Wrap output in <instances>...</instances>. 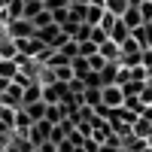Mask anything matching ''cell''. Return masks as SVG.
Listing matches in <instances>:
<instances>
[{
  "instance_id": "obj_16",
  "label": "cell",
  "mask_w": 152,
  "mask_h": 152,
  "mask_svg": "<svg viewBox=\"0 0 152 152\" xmlns=\"http://www.w3.org/2000/svg\"><path fill=\"white\" fill-rule=\"evenodd\" d=\"M28 116L34 119V122H43L46 119V100H40V104H28V107H21Z\"/></svg>"
},
{
  "instance_id": "obj_4",
  "label": "cell",
  "mask_w": 152,
  "mask_h": 152,
  "mask_svg": "<svg viewBox=\"0 0 152 152\" xmlns=\"http://www.w3.org/2000/svg\"><path fill=\"white\" fill-rule=\"evenodd\" d=\"M15 46H18V55L21 58H40L46 52V46L37 40V37H31V40H15Z\"/></svg>"
},
{
  "instance_id": "obj_32",
  "label": "cell",
  "mask_w": 152,
  "mask_h": 152,
  "mask_svg": "<svg viewBox=\"0 0 152 152\" xmlns=\"http://www.w3.org/2000/svg\"><path fill=\"white\" fill-rule=\"evenodd\" d=\"M119 152H128V149H119Z\"/></svg>"
},
{
  "instance_id": "obj_2",
  "label": "cell",
  "mask_w": 152,
  "mask_h": 152,
  "mask_svg": "<svg viewBox=\"0 0 152 152\" xmlns=\"http://www.w3.org/2000/svg\"><path fill=\"white\" fill-rule=\"evenodd\" d=\"M70 97V82H52V85H43V100L46 104H64Z\"/></svg>"
},
{
  "instance_id": "obj_10",
  "label": "cell",
  "mask_w": 152,
  "mask_h": 152,
  "mask_svg": "<svg viewBox=\"0 0 152 152\" xmlns=\"http://www.w3.org/2000/svg\"><path fill=\"white\" fill-rule=\"evenodd\" d=\"M97 55L107 61V64H113V61H119V55H122V49L113 43V40H107L104 46H97Z\"/></svg>"
},
{
  "instance_id": "obj_7",
  "label": "cell",
  "mask_w": 152,
  "mask_h": 152,
  "mask_svg": "<svg viewBox=\"0 0 152 152\" xmlns=\"http://www.w3.org/2000/svg\"><path fill=\"white\" fill-rule=\"evenodd\" d=\"M97 79H100V88H107V85H119V61L104 64V70L97 73Z\"/></svg>"
},
{
  "instance_id": "obj_14",
  "label": "cell",
  "mask_w": 152,
  "mask_h": 152,
  "mask_svg": "<svg viewBox=\"0 0 152 152\" xmlns=\"http://www.w3.org/2000/svg\"><path fill=\"white\" fill-rule=\"evenodd\" d=\"M128 37H131V31H128V28H125V24H122V18H119V21H116V28H113V31H110V40H113V43H116V46H122L125 40H128Z\"/></svg>"
},
{
  "instance_id": "obj_30",
  "label": "cell",
  "mask_w": 152,
  "mask_h": 152,
  "mask_svg": "<svg viewBox=\"0 0 152 152\" xmlns=\"http://www.w3.org/2000/svg\"><path fill=\"white\" fill-rule=\"evenodd\" d=\"M146 146H149V149H152V131H149V137H146Z\"/></svg>"
},
{
  "instance_id": "obj_12",
  "label": "cell",
  "mask_w": 152,
  "mask_h": 152,
  "mask_svg": "<svg viewBox=\"0 0 152 152\" xmlns=\"http://www.w3.org/2000/svg\"><path fill=\"white\" fill-rule=\"evenodd\" d=\"M18 76V64H15V58H0V79H15Z\"/></svg>"
},
{
  "instance_id": "obj_31",
  "label": "cell",
  "mask_w": 152,
  "mask_h": 152,
  "mask_svg": "<svg viewBox=\"0 0 152 152\" xmlns=\"http://www.w3.org/2000/svg\"><path fill=\"white\" fill-rule=\"evenodd\" d=\"M140 152H152V149H149V146H143V149H140Z\"/></svg>"
},
{
  "instance_id": "obj_22",
  "label": "cell",
  "mask_w": 152,
  "mask_h": 152,
  "mask_svg": "<svg viewBox=\"0 0 152 152\" xmlns=\"http://www.w3.org/2000/svg\"><path fill=\"white\" fill-rule=\"evenodd\" d=\"M91 55H97V46H94L91 40H85V43H79V58H91Z\"/></svg>"
},
{
  "instance_id": "obj_17",
  "label": "cell",
  "mask_w": 152,
  "mask_h": 152,
  "mask_svg": "<svg viewBox=\"0 0 152 152\" xmlns=\"http://www.w3.org/2000/svg\"><path fill=\"white\" fill-rule=\"evenodd\" d=\"M104 9L113 12L116 18H122V15H125V9H128V0H104Z\"/></svg>"
},
{
  "instance_id": "obj_11",
  "label": "cell",
  "mask_w": 152,
  "mask_h": 152,
  "mask_svg": "<svg viewBox=\"0 0 152 152\" xmlns=\"http://www.w3.org/2000/svg\"><path fill=\"white\" fill-rule=\"evenodd\" d=\"M131 37L140 43V49H152V24H140L137 31H131Z\"/></svg>"
},
{
  "instance_id": "obj_28",
  "label": "cell",
  "mask_w": 152,
  "mask_h": 152,
  "mask_svg": "<svg viewBox=\"0 0 152 152\" xmlns=\"http://www.w3.org/2000/svg\"><path fill=\"white\" fill-rule=\"evenodd\" d=\"M88 3H91V6H104V0H88Z\"/></svg>"
},
{
  "instance_id": "obj_15",
  "label": "cell",
  "mask_w": 152,
  "mask_h": 152,
  "mask_svg": "<svg viewBox=\"0 0 152 152\" xmlns=\"http://www.w3.org/2000/svg\"><path fill=\"white\" fill-rule=\"evenodd\" d=\"M82 107H91V110L100 107V88H85L82 91Z\"/></svg>"
},
{
  "instance_id": "obj_13",
  "label": "cell",
  "mask_w": 152,
  "mask_h": 152,
  "mask_svg": "<svg viewBox=\"0 0 152 152\" xmlns=\"http://www.w3.org/2000/svg\"><path fill=\"white\" fill-rule=\"evenodd\" d=\"M46 122L49 125H61V122H64V110H61V104H46Z\"/></svg>"
},
{
  "instance_id": "obj_25",
  "label": "cell",
  "mask_w": 152,
  "mask_h": 152,
  "mask_svg": "<svg viewBox=\"0 0 152 152\" xmlns=\"http://www.w3.org/2000/svg\"><path fill=\"white\" fill-rule=\"evenodd\" d=\"M43 6H46L49 12H55V9H64V6H70V3H67V0H46Z\"/></svg>"
},
{
  "instance_id": "obj_27",
  "label": "cell",
  "mask_w": 152,
  "mask_h": 152,
  "mask_svg": "<svg viewBox=\"0 0 152 152\" xmlns=\"http://www.w3.org/2000/svg\"><path fill=\"white\" fill-rule=\"evenodd\" d=\"M70 6H88V0H67Z\"/></svg>"
},
{
  "instance_id": "obj_8",
  "label": "cell",
  "mask_w": 152,
  "mask_h": 152,
  "mask_svg": "<svg viewBox=\"0 0 152 152\" xmlns=\"http://www.w3.org/2000/svg\"><path fill=\"white\" fill-rule=\"evenodd\" d=\"M40 100H43V85H40V82H31L28 88H24V94H21V107L40 104Z\"/></svg>"
},
{
  "instance_id": "obj_26",
  "label": "cell",
  "mask_w": 152,
  "mask_h": 152,
  "mask_svg": "<svg viewBox=\"0 0 152 152\" xmlns=\"http://www.w3.org/2000/svg\"><path fill=\"white\" fill-rule=\"evenodd\" d=\"M97 152H119V146H113V143H100Z\"/></svg>"
},
{
  "instance_id": "obj_9",
  "label": "cell",
  "mask_w": 152,
  "mask_h": 152,
  "mask_svg": "<svg viewBox=\"0 0 152 152\" xmlns=\"http://www.w3.org/2000/svg\"><path fill=\"white\" fill-rule=\"evenodd\" d=\"M122 24H125L128 31H137V28L143 24V15H140V9H137V6H128V9H125V15H122Z\"/></svg>"
},
{
  "instance_id": "obj_23",
  "label": "cell",
  "mask_w": 152,
  "mask_h": 152,
  "mask_svg": "<svg viewBox=\"0 0 152 152\" xmlns=\"http://www.w3.org/2000/svg\"><path fill=\"white\" fill-rule=\"evenodd\" d=\"M137 9H140V15H143V24H152V3L149 0H143Z\"/></svg>"
},
{
  "instance_id": "obj_20",
  "label": "cell",
  "mask_w": 152,
  "mask_h": 152,
  "mask_svg": "<svg viewBox=\"0 0 152 152\" xmlns=\"http://www.w3.org/2000/svg\"><path fill=\"white\" fill-rule=\"evenodd\" d=\"M31 24H34L37 31H43V28H49V24H55V21H52V12H49V9H43V12H40V15H37Z\"/></svg>"
},
{
  "instance_id": "obj_19",
  "label": "cell",
  "mask_w": 152,
  "mask_h": 152,
  "mask_svg": "<svg viewBox=\"0 0 152 152\" xmlns=\"http://www.w3.org/2000/svg\"><path fill=\"white\" fill-rule=\"evenodd\" d=\"M15 55H18V46H15V40L3 37V40H0V58H15Z\"/></svg>"
},
{
  "instance_id": "obj_34",
  "label": "cell",
  "mask_w": 152,
  "mask_h": 152,
  "mask_svg": "<svg viewBox=\"0 0 152 152\" xmlns=\"http://www.w3.org/2000/svg\"><path fill=\"white\" fill-rule=\"evenodd\" d=\"M149 3H152V0H149Z\"/></svg>"
},
{
  "instance_id": "obj_3",
  "label": "cell",
  "mask_w": 152,
  "mask_h": 152,
  "mask_svg": "<svg viewBox=\"0 0 152 152\" xmlns=\"http://www.w3.org/2000/svg\"><path fill=\"white\" fill-rule=\"evenodd\" d=\"M100 104H104L107 110L125 107V91H122V85H107V88H100Z\"/></svg>"
},
{
  "instance_id": "obj_5",
  "label": "cell",
  "mask_w": 152,
  "mask_h": 152,
  "mask_svg": "<svg viewBox=\"0 0 152 152\" xmlns=\"http://www.w3.org/2000/svg\"><path fill=\"white\" fill-rule=\"evenodd\" d=\"M21 94H24V91H21L15 82H12L6 91L0 94V107H6V110H21Z\"/></svg>"
},
{
  "instance_id": "obj_18",
  "label": "cell",
  "mask_w": 152,
  "mask_h": 152,
  "mask_svg": "<svg viewBox=\"0 0 152 152\" xmlns=\"http://www.w3.org/2000/svg\"><path fill=\"white\" fill-rule=\"evenodd\" d=\"M100 18H104V6H91V3H88V9H85V24L97 28Z\"/></svg>"
},
{
  "instance_id": "obj_21",
  "label": "cell",
  "mask_w": 152,
  "mask_h": 152,
  "mask_svg": "<svg viewBox=\"0 0 152 152\" xmlns=\"http://www.w3.org/2000/svg\"><path fill=\"white\" fill-rule=\"evenodd\" d=\"M116 21H119V18L113 15V12H107V9H104V18H100V24H97V28H100V31H104V34L110 37V31L116 28Z\"/></svg>"
},
{
  "instance_id": "obj_33",
  "label": "cell",
  "mask_w": 152,
  "mask_h": 152,
  "mask_svg": "<svg viewBox=\"0 0 152 152\" xmlns=\"http://www.w3.org/2000/svg\"><path fill=\"white\" fill-rule=\"evenodd\" d=\"M34 152H40V149H34Z\"/></svg>"
},
{
  "instance_id": "obj_1",
  "label": "cell",
  "mask_w": 152,
  "mask_h": 152,
  "mask_svg": "<svg viewBox=\"0 0 152 152\" xmlns=\"http://www.w3.org/2000/svg\"><path fill=\"white\" fill-rule=\"evenodd\" d=\"M37 34V28L28 18H15V21H6V37L9 40H31Z\"/></svg>"
},
{
  "instance_id": "obj_6",
  "label": "cell",
  "mask_w": 152,
  "mask_h": 152,
  "mask_svg": "<svg viewBox=\"0 0 152 152\" xmlns=\"http://www.w3.org/2000/svg\"><path fill=\"white\" fill-rule=\"evenodd\" d=\"M49 131H52V125H49L46 119H43V122H34V128H31V134H28V140H31L34 146H43V143H49Z\"/></svg>"
},
{
  "instance_id": "obj_29",
  "label": "cell",
  "mask_w": 152,
  "mask_h": 152,
  "mask_svg": "<svg viewBox=\"0 0 152 152\" xmlns=\"http://www.w3.org/2000/svg\"><path fill=\"white\" fill-rule=\"evenodd\" d=\"M143 3V0H128V6H140Z\"/></svg>"
},
{
  "instance_id": "obj_24",
  "label": "cell",
  "mask_w": 152,
  "mask_h": 152,
  "mask_svg": "<svg viewBox=\"0 0 152 152\" xmlns=\"http://www.w3.org/2000/svg\"><path fill=\"white\" fill-rule=\"evenodd\" d=\"M104 64H107V61L100 58V55H91V58H88V67H91L94 73H100V70H104Z\"/></svg>"
}]
</instances>
